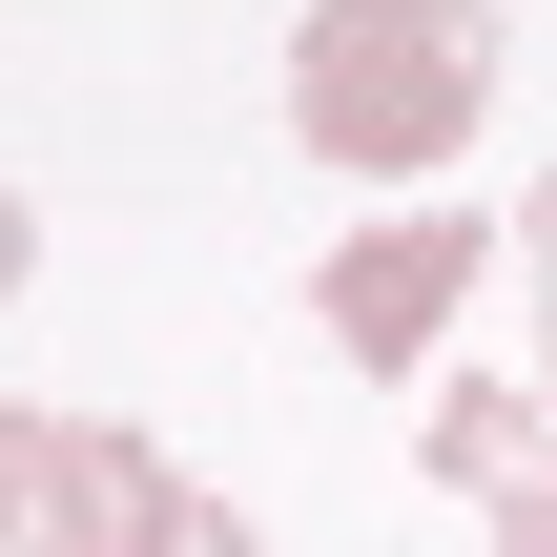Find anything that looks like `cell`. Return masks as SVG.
Returning a JSON list of instances; mask_svg holds the SVG:
<instances>
[{"label":"cell","instance_id":"6da1fadb","mask_svg":"<svg viewBox=\"0 0 557 557\" xmlns=\"http://www.w3.org/2000/svg\"><path fill=\"white\" fill-rule=\"evenodd\" d=\"M496 124V0H310L289 21V145L372 207H413Z\"/></svg>","mask_w":557,"mask_h":557},{"label":"cell","instance_id":"7a4b0ae2","mask_svg":"<svg viewBox=\"0 0 557 557\" xmlns=\"http://www.w3.org/2000/svg\"><path fill=\"white\" fill-rule=\"evenodd\" d=\"M496 248H517V227H475V207H434V186H413V207H372V227L310 269V331H331L351 372H413V351L475 310V269H496Z\"/></svg>","mask_w":557,"mask_h":557},{"label":"cell","instance_id":"3957f363","mask_svg":"<svg viewBox=\"0 0 557 557\" xmlns=\"http://www.w3.org/2000/svg\"><path fill=\"white\" fill-rule=\"evenodd\" d=\"M0 557H124V413L0 393Z\"/></svg>","mask_w":557,"mask_h":557},{"label":"cell","instance_id":"277c9868","mask_svg":"<svg viewBox=\"0 0 557 557\" xmlns=\"http://www.w3.org/2000/svg\"><path fill=\"white\" fill-rule=\"evenodd\" d=\"M413 455H434L455 496H517V475L557 455V393H537V372H496V393H434V434H413Z\"/></svg>","mask_w":557,"mask_h":557},{"label":"cell","instance_id":"5b68a950","mask_svg":"<svg viewBox=\"0 0 557 557\" xmlns=\"http://www.w3.org/2000/svg\"><path fill=\"white\" fill-rule=\"evenodd\" d=\"M124 557H269V537H248V496H207V475H165V455L124 434Z\"/></svg>","mask_w":557,"mask_h":557},{"label":"cell","instance_id":"8992f818","mask_svg":"<svg viewBox=\"0 0 557 557\" xmlns=\"http://www.w3.org/2000/svg\"><path fill=\"white\" fill-rule=\"evenodd\" d=\"M517 310H537V393H557V186L517 207Z\"/></svg>","mask_w":557,"mask_h":557},{"label":"cell","instance_id":"52a82bcc","mask_svg":"<svg viewBox=\"0 0 557 557\" xmlns=\"http://www.w3.org/2000/svg\"><path fill=\"white\" fill-rule=\"evenodd\" d=\"M475 517H496V557H557V455L517 475V496H475Z\"/></svg>","mask_w":557,"mask_h":557},{"label":"cell","instance_id":"ba28073f","mask_svg":"<svg viewBox=\"0 0 557 557\" xmlns=\"http://www.w3.org/2000/svg\"><path fill=\"white\" fill-rule=\"evenodd\" d=\"M21 289H41V207L0 186V310H21Z\"/></svg>","mask_w":557,"mask_h":557}]
</instances>
